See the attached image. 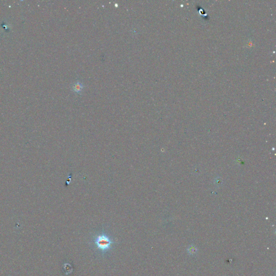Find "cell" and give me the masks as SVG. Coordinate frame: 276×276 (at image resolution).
Segmentation results:
<instances>
[{"instance_id": "6da1fadb", "label": "cell", "mask_w": 276, "mask_h": 276, "mask_svg": "<svg viewBox=\"0 0 276 276\" xmlns=\"http://www.w3.org/2000/svg\"><path fill=\"white\" fill-rule=\"evenodd\" d=\"M95 243L98 249L105 251L110 249L111 244L113 242L108 236L102 234L98 235L96 238Z\"/></svg>"}, {"instance_id": "7a4b0ae2", "label": "cell", "mask_w": 276, "mask_h": 276, "mask_svg": "<svg viewBox=\"0 0 276 276\" xmlns=\"http://www.w3.org/2000/svg\"><path fill=\"white\" fill-rule=\"evenodd\" d=\"M71 88L73 92L77 93H80L84 88V85L80 81H77L72 84Z\"/></svg>"}, {"instance_id": "3957f363", "label": "cell", "mask_w": 276, "mask_h": 276, "mask_svg": "<svg viewBox=\"0 0 276 276\" xmlns=\"http://www.w3.org/2000/svg\"><path fill=\"white\" fill-rule=\"evenodd\" d=\"M194 247H192V248H191L190 249V250H189V252H190V254H195V252L196 251H194Z\"/></svg>"}]
</instances>
